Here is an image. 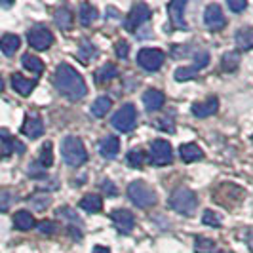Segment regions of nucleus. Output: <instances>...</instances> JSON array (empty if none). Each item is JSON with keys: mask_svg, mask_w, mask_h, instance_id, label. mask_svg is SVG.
I'll return each instance as SVG.
<instances>
[{"mask_svg": "<svg viewBox=\"0 0 253 253\" xmlns=\"http://www.w3.org/2000/svg\"><path fill=\"white\" fill-rule=\"evenodd\" d=\"M248 244H250V250L253 252V230L250 232V234H248Z\"/></svg>", "mask_w": 253, "mask_h": 253, "instance_id": "47", "label": "nucleus"}, {"mask_svg": "<svg viewBox=\"0 0 253 253\" xmlns=\"http://www.w3.org/2000/svg\"><path fill=\"white\" fill-rule=\"evenodd\" d=\"M12 86L19 95L27 97V95H31V91L35 89L37 82H35V80H31V78H25V76H21V75H13L12 76Z\"/></svg>", "mask_w": 253, "mask_h": 253, "instance_id": "19", "label": "nucleus"}, {"mask_svg": "<svg viewBox=\"0 0 253 253\" xmlns=\"http://www.w3.org/2000/svg\"><path fill=\"white\" fill-rule=\"evenodd\" d=\"M38 230H40L42 234H55L57 225H55L53 221H40V223H38Z\"/></svg>", "mask_w": 253, "mask_h": 253, "instance_id": "39", "label": "nucleus"}, {"mask_svg": "<svg viewBox=\"0 0 253 253\" xmlns=\"http://www.w3.org/2000/svg\"><path fill=\"white\" fill-rule=\"evenodd\" d=\"M111 219H113L114 227L120 234H129L135 227V217L127 210H114L111 213Z\"/></svg>", "mask_w": 253, "mask_h": 253, "instance_id": "11", "label": "nucleus"}, {"mask_svg": "<svg viewBox=\"0 0 253 253\" xmlns=\"http://www.w3.org/2000/svg\"><path fill=\"white\" fill-rule=\"evenodd\" d=\"M185 6H187V2H185V0H173V2H169V6H168V12H169V19H171V23L177 27V29H183V31H187Z\"/></svg>", "mask_w": 253, "mask_h": 253, "instance_id": "13", "label": "nucleus"}, {"mask_svg": "<svg viewBox=\"0 0 253 253\" xmlns=\"http://www.w3.org/2000/svg\"><path fill=\"white\" fill-rule=\"evenodd\" d=\"M228 8L232 12H244L248 8V2L246 0H228Z\"/></svg>", "mask_w": 253, "mask_h": 253, "instance_id": "42", "label": "nucleus"}, {"mask_svg": "<svg viewBox=\"0 0 253 253\" xmlns=\"http://www.w3.org/2000/svg\"><path fill=\"white\" fill-rule=\"evenodd\" d=\"M151 8L147 6V4H143V2H139V4H135L131 10H129V13H127V19H126V29L131 33V31H135L137 27H141L143 23H147L149 19H151Z\"/></svg>", "mask_w": 253, "mask_h": 253, "instance_id": "9", "label": "nucleus"}, {"mask_svg": "<svg viewBox=\"0 0 253 253\" xmlns=\"http://www.w3.org/2000/svg\"><path fill=\"white\" fill-rule=\"evenodd\" d=\"M111 124H113L114 129H118L122 133L131 131L135 127V124H137V111H135V107L131 103H126L124 107H120L116 111V114L113 116Z\"/></svg>", "mask_w": 253, "mask_h": 253, "instance_id": "5", "label": "nucleus"}, {"mask_svg": "<svg viewBox=\"0 0 253 253\" xmlns=\"http://www.w3.org/2000/svg\"><path fill=\"white\" fill-rule=\"evenodd\" d=\"M53 19H55V25L59 27L61 31H71V27H73V12L69 10V8H57L55 13H53Z\"/></svg>", "mask_w": 253, "mask_h": 253, "instance_id": "21", "label": "nucleus"}, {"mask_svg": "<svg viewBox=\"0 0 253 253\" xmlns=\"http://www.w3.org/2000/svg\"><path fill=\"white\" fill-rule=\"evenodd\" d=\"M29 202L33 204V208L35 210H46L48 206H50V202H51V198L48 196V194H44V192H40V194H33L31 198H29Z\"/></svg>", "mask_w": 253, "mask_h": 253, "instance_id": "34", "label": "nucleus"}, {"mask_svg": "<svg viewBox=\"0 0 253 253\" xmlns=\"http://www.w3.org/2000/svg\"><path fill=\"white\" fill-rule=\"evenodd\" d=\"M238 63H240V55L238 51H227L223 57H221V69L225 73H232L238 69Z\"/></svg>", "mask_w": 253, "mask_h": 253, "instance_id": "28", "label": "nucleus"}, {"mask_svg": "<svg viewBox=\"0 0 253 253\" xmlns=\"http://www.w3.org/2000/svg\"><path fill=\"white\" fill-rule=\"evenodd\" d=\"M93 253H111V252H109V248H101V246H97V248H93Z\"/></svg>", "mask_w": 253, "mask_h": 253, "instance_id": "46", "label": "nucleus"}, {"mask_svg": "<svg viewBox=\"0 0 253 253\" xmlns=\"http://www.w3.org/2000/svg\"><path fill=\"white\" fill-rule=\"evenodd\" d=\"M61 156H63L65 164L71 168H80L88 160V152H86L84 143L75 135H69L61 141Z\"/></svg>", "mask_w": 253, "mask_h": 253, "instance_id": "2", "label": "nucleus"}, {"mask_svg": "<svg viewBox=\"0 0 253 253\" xmlns=\"http://www.w3.org/2000/svg\"><path fill=\"white\" fill-rule=\"evenodd\" d=\"M114 51H116V57H120V59H124V57H127V51H129V46H127L126 40H120V42L116 44V48H114Z\"/></svg>", "mask_w": 253, "mask_h": 253, "instance_id": "41", "label": "nucleus"}, {"mask_svg": "<svg viewBox=\"0 0 253 253\" xmlns=\"http://www.w3.org/2000/svg\"><path fill=\"white\" fill-rule=\"evenodd\" d=\"M13 225H15L17 230H31L37 223H35L33 213H29V211H25V210H21V211H17V213L13 215Z\"/></svg>", "mask_w": 253, "mask_h": 253, "instance_id": "25", "label": "nucleus"}, {"mask_svg": "<svg viewBox=\"0 0 253 253\" xmlns=\"http://www.w3.org/2000/svg\"><path fill=\"white\" fill-rule=\"evenodd\" d=\"M196 206H198L196 194L190 189H185V187L173 190L171 196H169V208L173 211L181 213V215H192V211L196 210Z\"/></svg>", "mask_w": 253, "mask_h": 253, "instance_id": "3", "label": "nucleus"}, {"mask_svg": "<svg viewBox=\"0 0 253 253\" xmlns=\"http://www.w3.org/2000/svg\"><path fill=\"white\" fill-rule=\"evenodd\" d=\"M221 253H230V252H221Z\"/></svg>", "mask_w": 253, "mask_h": 253, "instance_id": "49", "label": "nucleus"}, {"mask_svg": "<svg viewBox=\"0 0 253 253\" xmlns=\"http://www.w3.org/2000/svg\"><path fill=\"white\" fill-rule=\"evenodd\" d=\"M27 40H29V44H31L35 50L46 51L51 44H53V35H51V31L48 29V27L35 25L31 31H29Z\"/></svg>", "mask_w": 253, "mask_h": 253, "instance_id": "7", "label": "nucleus"}, {"mask_svg": "<svg viewBox=\"0 0 253 253\" xmlns=\"http://www.w3.org/2000/svg\"><path fill=\"white\" fill-rule=\"evenodd\" d=\"M164 63V51L156 50V48H143L137 53V65H139L143 71H149L154 73L158 71Z\"/></svg>", "mask_w": 253, "mask_h": 253, "instance_id": "6", "label": "nucleus"}, {"mask_svg": "<svg viewBox=\"0 0 253 253\" xmlns=\"http://www.w3.org/2000/svg\"><path fill=\"white\" fill-rule=\"evenodd\" d=\"M204 23L210 31H221L223 27L227 25V17L221 10L219 4H210L204 10Z\"/></svg>", "mask_w": 253, "mask_h": 253, "instance_id": "10", "label": "nucleus"}, {"mask_svg": "<svg viewBox=\"0 0 253 253\" xmlns=\"http://www.w3.org/2000/svg\"><path fill=\"white\" fill-rule=\"evenodd\" d=\"M80 208L86 211V213H99L103 208V198L97 194H86L82 200H80Z\"/></svg>", "mask_w": 253, "mask_h": 253, "instance_id": "22", "label": "nucleus"}, {"mask_svg": "<svg viewBox=\"0 0 253 253\" xmlns=\"http://www.w3.org/2000/svg\"><path fill=\"white\" fill-rule=\"evenodd\" d=\"M0 156H2V151H0Z\"/></svg>", "mask_w": 253, "mask_h": 253, "instance_id": "50", "label": "nucleus"}, {"mask_svg": "<svg viewBox=\"0 0 253 253\" xmlns=\"http://www.w3.org/2000/svg\"><path fill=\"white\" fill-rule=\"evenodd\" d=\"M38 164L42 166L44 169H46V168H51V164H53L51 143H44V147H42V151H40V160H38Z\"/></svg>", "mask_w": 253, "mask_h": 253, "instance_id": "33", "label": "nucleus"}, {"mask_svg": "<svg viewBox=\"0 0 253 253\" xmlns=\"http://www.w3.org/2000/svg\"><path fill=\"white\" fill-rule=\"evenodd\" d=\"M236 46L240 48V50L248 51V50H253V27H244L240 29L238 33H236Z\"/></svg>", "mask_w": 253, "mask_h": 253, "instance_id": "23", "label": "nucleus"}, {"mask_svg": "<svg viewBox=\"0 0 253 253\" xmlns=\"http://www.w3.org/2000/svg\"><path fill=\"white\" fill-rule=\"evenodd\" d=\"M101 190L105 192V194H107V196H116V194H118V189L114 187V185L111 183V181H109V179H105V181L101 183Z\"/></svg>", "mask_w": 253, "mask_h": 253, "instance_id": "43", "label": "nucleus"}, {"mask_svg": "<svg viewBox=\"0 0 253 253\" xmlns=\"http://www.w3.org/2000/svg\"><path fill=\"white\" fill-rule=\"evenodd\" d=\"M173 160V149L164 139H156L151 143V162L154 166H168Z\"/></svg>", "mask_w": 253, "mask_h": 253, "instance_id": "8", "label": "nucleus"}, {"mask_svg": "<svg viewBox=\"0 0 253 253\" xmlns=\"http://www.w3.org/2000/svg\"><path fill=\"white\" fill-rule=\"evenodd\" d=\"M13 192L8 189H0V211H6L10 210V206L13 204Z\"/></svg>", "mask_w": 253, "mask_h": 253, "instance_id": "37", "label": "nucleus"}, {"mask_svg": "<svg viewBox=\"0 0 253 253\" xmlns=\"http://www.w3.org/2000/svg\"><path fill=\"white\" fill-rule=\"evenodd\" d=\"M2 89H4V80H2V76H0V93H2Z\"/></svg>", "mask_w": 253, "mask_h": 253, "instance_id": "48", "label": "nucleus"}, {"mask_svg": "<svg viewBox=\"0 0 253 253\" xmlns=\"http://www.w3.org/2000/svg\"><path fill=\"white\" fill-rule=\"evenodd\" d=\"M0 141H2V154H12V152H25V145L13 137L12 133L4 127H0Z\"/></svg>", "mask_w": 253, "mask_h": 253, "instance_id": "14", "label": "nucleus"}, {"mask_svg": "<svg viewBox=\"0 0 253 253\" xmlns=\"http://www.w3.org/2000/svg\"><path fill=\"white\" fill-rule=\"evenodd\" d=\"M196 75H198V71H196L194 67H179L177 71L173 73L175 80H179V82H185V80H190V78H196Z\"/></svg>", "mask_w": 253, "mask_h": 253, "instance_id": "35", "label": "nucleus"}, {"mask_svg": "<svg viewBox=\"0 0 253 253\" xmlns=\"http://www.w3.org/2000/svg\"><path fill=\"white\" fill-rule=\"evenodd\" d=\"M93 55H95V48L91 46V42H89V40H82V42H80V50H78V59L86 65V63H89V59H91Z\"/></svg>", "mask_w": 253, "mask_h": 253, "instance_id": "32", "label": "nucleus"}, {"mask_svg": "<svg viewBox=\"0 0 253 253\" xmlns=\"http://www.w3.org/2000/svg\"><path fill=\"white\" fill-rule=\"evenodd\" d=\"M179 156H181L185 162H189L190 164V162H198V160H202L204 152L198 145H194V143H185V145L179 147Z\"/></svg>", "mask_w": 253, "mask_h": 253, "instance_id": "18", "label": "nucleus"}, {"mask_svg": "<svg viewBox=\"0 0 253 253\" xmlns=\"http://www.w3.org/2000/svg\"><path fill=\"white\" fill-rule=\"evenodd\" d=\"M147 162V154L141 151V149H133V151L127 152V164L135 169H141Z\"/></svg>", "mask_w": 253, "mask_h": 253, "instance_id": "30", "label": "nucleus"}, {"mask_svg": "<svg viewBox=\"0 0 253 253\" xmlns=\"http://www.w3.org/2000/svg\"><path fill=\"white\" fill-rule=\"evenodd\" d=\"M53 86L63 97L71 99V101H78L88 93L84 78L80 76V73L76 71L75 67H71L67 63H61L57 67L55 76H53Z\"/></svg>", "mask_w": 253, "mask_h": 253, "instance_id": "1", "label": "nucleus"}, {"mask_svg": "<svg viewBox=\"0 0 253 253\" xmlns=\"http://www.w3.org/2000/svg\"><path fill=\"white\" fill-rule=\"evenodd\" d=\"M19 46H21V40L17 35H4V37L0 38V50L4 55H8V57H12L15 51L19 50Z\"/></svg>", "mask_w": 253, "mask_h": 253, "instance_id": "20", "label": "nucleus"}, {"mask_svg": "<svg viewBox=\"0 0 253 253\" xmlns=\"http://www.w3.org/2000/svg\"><path fill=\"white\" fill-rule=\"evenodd\" d=\"M21 133L25 137H29V139H38L44 133V122H42V118L40 116H33V114L25 116V122L21 126Z\"/></svg>", "mask_w": 253, "mask_h": 253, "instance_id": "12", "label": "nucleus"}, {"mask_svg": "<svg viewBox=\"0 0 253 253\" xmlns=\"http://www.w3.org/2000/svg\"><path fill=\"white\" fill-rule=\"evenodd\" d=\"M202 223L204 225H208V227H221V223H223V219L219 217V213H215V211H211V210H206L202 215Z\"/></svg>", "mask_w": 253, "mask_h": 253, "instance_id": "36", "label": "nucleus"}, {"mask_svg": "<svg viewBox=\"0 0 253 253\" xmlns=\"http://www.w3.org/2000/svg\"><path fill=\"white\" fill-rule=\"evenodd\" d=\"M99 17V12L95 6L91 4H80V12H78V19L84 27H89L95 19Z\"/></svg>", "mask_w": 253, "mask_h": 253, "instance_id": "24", "label": "nucleus"}, {"mask_svg": "<svg viewBox=\"0 0 253 253\" xmlns=\"http://www.w3.org/2000/svg\"><path fill=\"white\" fill-rule=\"evenodd\" d=\"M111 107H113V101H111L109 97L101 95V97H97V99L93 101V105H91V114L97 116V118H103L105 114L111 111Z\"/></svg>", "mask_w": 253, "mask_h": 253, "instance_id": "27", "label": "nucleus"}, {"mask_svg": "<svg viewBox=\"0 0 253 253\" xmlns=\"http://www.w3.org/2000/svg\"><path fill=\"white\" fill-rule=\"evenodd\" d=\"M116 75H118L116 65L105 63L101 69L95 71V82H97V84H107V82H111L113 78H116Z\"/></svg>", "mask_w": 253, "mask_h": 253, "instance_id": "26", "label": "nucleus"}, {"mask_svg": "<svg viewBox=\"0 0 253 253\" xmlns=\"http://www.w3.org/2000/svg\"><path fill=\"white\" fill-rule=\"evenodd\" d=\"M154 126L158 127V129H164V131H173V122H171V118H158L156 122H154Z\"/></svg>", "mask_w": 253, "mask_h": 253, "instance_id": "40", "label": "nucleus"}, {"mask_svg": "<svg viewBox=\"0 0 253 253\" xmlns=\"http://www.w3.org/2000/svg\"><path fill=\"white\" fill-rule=\"evenodd\" d=\"M21 65L25 67L27 71H31V73H35V75H40V73H44V63L38 59L37 55H31V53H25L23 57H21Z\"/></svg>", "mask_w": 253, "mask_h": 253, "instance_id": "29", "label": "nucleus"}, {"mask_svg": "<svg viewBox=\"0 0 253 253\" xmlns=\"http://www.w3.org/2000/svg\"><path fill=\"white\" fill-rule=\"evenodd\" d=\"M29 175H31V177H40V175H44V168L38 164V162H33V164L29 166Z\"/></svg>", "mask_w": 253, "mask_h": 253, "instance_id": "44", "label": "nucleus"}, {"mask_svg": "<svg viewBox=\"0 0 253 253\" xmlns=\"http://www.w3.org/2000/svg\"><path fill=\"white\" fill-rule=\"evenodd\" d=\"M127 196L129 200L135 204L141 210H147V208H152L156 204V192L143 181H133L127 185Z\"/></svg>", "mask_w": 253, "mask_h": 253, "instance_id": "4", "label": "nucleus"}, {"mask_svg": "<svg viewBox=\"0 0 253 253\" xmlns=\"http://www.w3.org/2000/svg\"><path fill=\"white\" fill-rule=\"evenodd\" d=\"M59 213H61L63 217H71L73 221H78V217L75 215V211H73V210H69V208H61V210H59Z\"/></svg>", "mask_w": 253, "mask_h": 253, "instance_id": "45", "label": "nucleus"}, {"mask_svg": "<svg viewBox=\"0 0 253 253\" xmlns=\"http://www.w3.org/2000/svg\"><path fill=\"white\" fill-rule=\"evenodd\" d=\"M217 109H219V99L217 97H210L206 101L194 103L190 111H192L194 116H198V118H208V116H213L217 113Z\"/></svg>", "mask_w": 253, "mask_h": 253, "instance_id": "16", "label": "nucleus"}, {"mask_svg": "<svg viewBox=\"0 0 253 253\" xmlns=\"http://www.w3.org/2000/svg\"><path fill=\"white\" fill-rule=\"evenodd\" d=\"M164 101H166V97L160 89L151 88L143 93V105H145V109H147L149 113H156L158 109H162Z\"/></svg>", "mask_w": 253, "mask_h": 253, "instance_id": "15", "label": "nucleus"}, {"mask_svg": "<svg viewBox=\"0 0 253 253\" xmlns=\"http://www.w3.org/2000/svg\"><path fill=\"white\" fill-rule=\"evenodd\" d=\"M208 63H210V53H208V51H200V53L194 57V65H192V67H194L196 71H200V69H204Z\"/></svg>", "mask_w": 253, "mask_h": 253, "instance_id": "38", "label": "nucleus"}, {"mask_svg": "<svg viewBox=\"0 0 253 253\" xmlns=\"http://www.w3.org/2000/svg\"><path fill=\"white\" fill-rule=\"evenodd\" d=\"M194 252L196 253H213L215 252V242L206 238V236H196L194 240Z\"/></svg>", "mask_w": 253, "mask_h": 253, "instance_id": "31", "label": "nucleus"}, {"mask_svg": "<svg viewBox=\"0 0 253 253\" xmlns=\"http://www.w3.org/2000/svg\"><path fill=\"white\" fill-rule=\"evenodd\" d=\"M118 152H120V139H118V137L107 135V137L99 143V154H101L103 158L113 160V158L118 156Z\"/></svg>", "mask_w": 253, "mask_h": 253, "instance_id": "17", "label": "nucleus"}]
</instances>
